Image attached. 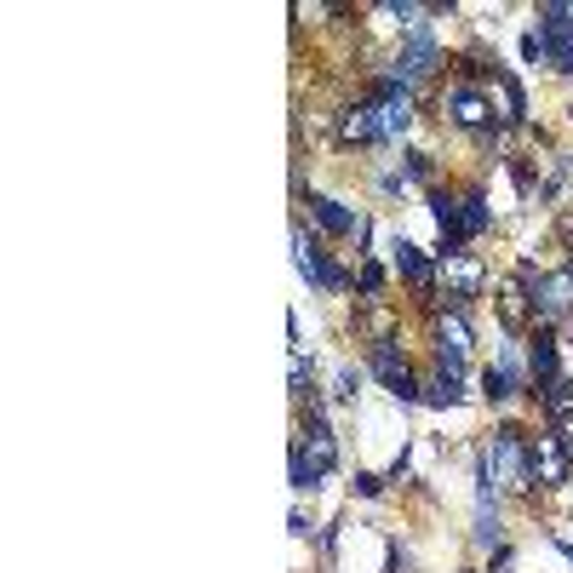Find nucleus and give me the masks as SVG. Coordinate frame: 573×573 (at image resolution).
<instances>
[{
  "instance_id": "f3484780",
  "label": "nucleus",
  "mask_w": 573,
  "mask_h": 573,
  "mask_svg": "<svg viewBox=\"0 0 573 573\" xmlns=\"http://www.w3.org/2000/svg\"><path fill=\"white\" fill-rule=\"evenodd\" d=\"M459 396H464V390H459V379H453V374H442V367H436V374L424 379V401H430V408H453Z\"/></svg>"
},
{
  "instance_id": "ddd939ff",
  "label": "nucleus",
  "mask_w": 573,
  "mask_h": 573,
  "mask_svg": "<svg viewBox=\"0 0 573 573\" xmlns=\"http://www.w3.org/2000/svg\"><path fill=\"white\" fill-rule=\"evenodd\" d=\"M528 367H533V379H545V385L562 379V374H556V339H551L545 327H539L533 339H528Z\"/></svg>"
},
{
  "instance_id": "dca6fc26",
  "label": "nucleus",
  "mask_w": 573,
  "mask_h": 573,
  "mask_svg": "<svg viewBox=\"0 0 573 573\" xmlns=\"http://www.w3.org/2000/svg\"><path fill=\"white\" fill-rule=\"evenodd\" d=\"M396 269L408 276L413 287H430V258L419 253V247H408V242H396Z\"/></svg>"
},
{
  "instance_id": "b1692460",
  "label": "nucleus",
  "mask_w": 573,
  "mask_h": 573,
  "mask_svg": "<svg viewBox=\"0 0 573 573\" xmlns=\"http://www.w3.org/2000/svg\"><path fill=\"white\" fill-rule=\"evenodd\" d=\"M567 282H573V253H567Z\"/></svg>"
},
{
  "instance_id": "2eb2a0df",
  "label": "nucleus",
  "mask_w": 573,
  "mask_h": 573,
  "mask_svg": "<svg viewBox=\"0 0 573 573\" xmlns=\"http://www.w3.org/2000/svg\"><path fill=\"white\" fill-rule=\"evenodd\" d=\"M339 139H345V144H374V139H379V115H374V104L350 110V115L339 121Z\"/></svg>"
},
{
  "instance_id": "6ab92c4d",
  "label": "nucleus",
  "mask_w": 573,
  "mask_h": 573,
  "mask_svg": "<svg viewBox=\"0 0 573 573\" xmlns=\"http://www.w3.org/2000/svg\"><path fill=\"white\" fill-rule=\"evenodd\" d=\"M459 207H464V242L488 229V201H482V190H464V195H459Z\"/></svg>"
},
{
  "instance_id": "f03ea898",
  "label": "nucleus",
  "mask_w": 573,
  "mask_h": 573,
  "mask_svg": "<svg viewBox=\"0 0 573 573\" xmlns=\"http://www.w3.org/2000/svg\"><path fill=\"white\" fill-rule=\"evenodd\" d=\"M528 459H533V482H539V488H562L567 470H573V453H567V442H562V430L533 436V442H528Z\"/></svg>"
},
{
  "instance_id": "0eeeda50",
  "label": "nucleus",
  "mask_w": 573,
  "mask_h": 573,
  "mask_svg": "<svg viewBox=\"0 0 573 573\" xmlns=\"http://www.w3.org/2000/svg\"><path fill=\"white\" fill-rule=\"evenodd\" d=\"M567 310H573L567 269H562V276H539V282H533V316H539V321H562Z\"/></svg>"
},
{
  "instance_id": "20e7f679",
  "label": "nucleus",
  "mask_w": 573,
  "mask_h": 573,
  "mask_svg": "<svg viewBox=\"0 0 573 573\" xmlns=\"http://www.w3.org/2000/svg\"><path fill=\"white\" fill-rule=\"evenodd\" d=\"M367 367L390 385V396L396 401H413V396H424V385L413 379V367H408V356H396V345H374V356H367Z\"/></svg>"
},
{
  "instance_id": "9d476101",
  "label": "nucleus",
  "mask_w": 573,
  "mask_h": 573,
  "mask_svg": "<svg viewBox=\"0 0 573 573\" xmlns=\"http://www.w3.org/2000/svg\"><path fill=\"white\" fill-rule=\"evenodd\" d=\"M310 213H316V224H321L327 235H361V218L345 213L339 201H327V195H310Z\"/></svg>"
},
{
  "instance_id": "a211bd4d",
  "label": "nucleus",
  "mask_w": 573,
  "mask_h": 573,
  "mask_svg": "<svg viewBox=\"0 0 573 573\" xmlns=\"http://www.w3.org/2000/svg\"><path fill=\"white\" fill-rule=\"evenodd\" d=\"M545 413H551L556 424L573 419V379H551V385H545Z\"/></svg>"
},
{
  "instance_id": "4468645a",
  "label": "nucleus",
  "mask_w": 573,
  "mask_h": 573,
  "mask_svg": "<svg viewBox=\"0 0 573 573\" xmlns=\"http://www.w3.org/2000/svg\"><path fill=\"white\" fill-rule=\"evenodd\" d=\"M493 92H499V115H504V121H522V115H528V98H522L516 75L493 70V86H488V98H493Z\"/></svg>"
},
{
  "instance_id": "423d86ee",
  "label": "nucleus",
  "mask_w": 573,
  "mask_h": 573,
  "mask_svg": "<svg viewBox=\"0 0 573 573\" xmlns=\"http://www.w3.org/2000/svg\"><path fill=\"white\" fill-rule=\"evenodd\" d=\"M448 115H453V126H464V132H482L488 115H493V98H488L482 86L459 81V86L448 92Z\"/></svg>"
},
{
  "instance_id": "7ed1b4c3",
  "label": "nucleus",
  "mask_w": 573,
  "mask_h": 573,
  "mask_svg": "<svg viewBox=\"0 0 573 573\" xmlns=\"http://www.w3.org/2000/svg\"><path fill=\"white\" fill-rule=\"evenodd\" d=\"M430 70H436V41H430V29H424V23H413V35H408V52L396 58V70H390L385 81L408 92V86H413V81H424Z\"/></svg>"
},
{
  "instance_id": "aec40b11",
  "label": "nucleus",
  "mask_w": 573,
  "mask_h": 573,
  "mask_svg": "<svg viewBox=\"0 0 573 573\" xmlns=\"http://www.w3.org/2000/svg\"><path fill=\"white\" fill-rule=\"evenodd\" d=\"M482 385H488V396H493V401H504V396H511V385H516V374L499 361V367H488V379H482Z\"/></svg>"
},
{
  "instance_id": "1a4fd4ad",
  "label": "nucleus",
  "mask_w": 573,
  "mask_h": 573,
  "mask_svg": "<svg viewBox=\"0 0 573 573\" xmlns=\"http://www.w3.org/2000/svg\"><path fill=\"white\" fill-rule=\"evenodd\" d=\"M442 282H448V298H477V293H482V264L453 247V253L442 258Z\"/></svg>"
},
{
  "instance_id": "4be33fe9",
  "label": "nucleus",
  "mask_w": 573,
  "mask_h": 573,
  "mask_svg": "<svg viewBox=\"0 0 573 573\" xmlns=\"http://www.w3.org/2000/svg\"><path fill=\"white\" fill-rule=\"evenodd\" d=\"M356 287H361L367 298H379V287H385V269H379V264H361V276H356Z\"/></svg>"
},
{
  "instance_id": "39448f33",
  "label": "nucleus",
  "mask_w": 573,
  "mask_h": 573,
  "mask_svg": "<svg viewBox=\"0 0 573 573\" xmlns=\"http://www.w3.org/2000/svg\"><path fill=\"white\" fill-rule=\"evenodd\" d=\"M470 327H464V316L453 310V316H442V327H436V356H442V374H464V361H470Z\"/></svg>"
},
{
  "instance_id": "5701e85b",
  "label": "nucleus",
  "mask_w": 573,
  "mask_h": 573,
  "mask_svg": "<svg viewBox=\"0 0 573 573\" xmlns=\"http://www.w3.org/2000/svg\"><path fill=\"white\" fill-rule=\"evenodd\" d=\"M305 379H310V367H305V356L293 350V390H298V396H305Z\"/></svg>"
},
{
  "instance_id": "9b49d317",
  "label": "nucleus",
  "mask_w": 573,
  "mask_h": 573,
  "mask_svg": "<svg viewBox=\"0 0 573 573\" xmlns=\"http://www.w3.org/2000/svg\"><path fill=\"white\" fill-rule=\"evenodd\" d=\"M298 448H305V459L316 464V477H327V470L339 464V448H332V430L321 424V413L310 419V442H298Z\"/></svg>"
},
{
  "instance_id": "6e6552de",
  "label": "nucleus",
  "mask_w": 573,
  "mask_h": 573,
  "mask_svg": "<svg viewBox=\"0 0 573 573\" xmlns=\"http://www.w3.org/2000/svg\"><path fill=\"white\" fill-rule=\"evenodd\" d=\"M293 258H298V276H305V282H316V287H345V276L321 258V247L310 242L305 229H293Z\"/></svg>"
},
{
  "instance_id": "412c9836",
  "label": "nucleus",
  "mask_w": 573,
  "mask_h": 573,
  "mask_svg": "<svg viewBox=\"0 0 573 573\" xmlns=\"http://www.w3.org/2000/svg\"><path fill=\"white\" fill-rule=\"evenodd\" d=\"M499 310H504V321H511V327H522V316H528V298H522V287H504Z\"/></svg>"
},
{
  "instance_id": "f257e3e1",
  "label": "nucleus",
  "mask_w": 573,
  "mask_h": 573,
  "mask_svg": "<svg viewBox=\"0 0 573 573\" xmlns=\"http://www.w3.org/2000/svg\"><path fill=\"white\" fill-rule=\"evenodd\" d=\"M482 464L493 470V482H504V488H516V493L533 488V459H528L522 430H493V442H488V459H482Z\"/></svg>"
},
{
  "instance_id": "f8f14e48",
  "label": "nucleus",
  "mask_w": 573,
  "mask_h": 573,
  "mask_svg": "<svg viewBox=\"0 0 573 573\" xmlns=\"http://www.w3.org/2000/svg\"><path fill=\"white\" fill-rule=\"evenodd\" d=\"M430 213H436V224H442L448 247H459V242H464V207H459V195H442V190H436V195H430Z\"/></svg>"
}]
</instances>
